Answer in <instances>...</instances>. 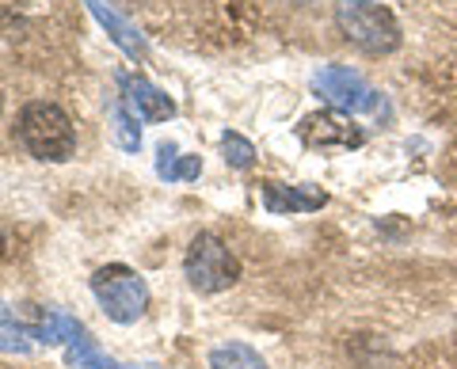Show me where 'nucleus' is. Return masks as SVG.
Instances as JSON below:
<instances>
[{
  "mask_svg": "<svg viewBox=\"0 0 457 369\" xmlns=\"http://www.w3.org/2000/svg\"><path fill=\"white\" fill-rule=\"evenodd\" d=\"M0 115H4V92H0Z\"/></svg>",
  "mask_w": 457,
  "mask_h": 369,
  "instance_id": "18",
  "label": "nucleus"
},
{
  "mask_svg": "<svg viewBox=\"0 0 457 369\" xmlns=\"http://www.w3.org/2000/svg\"><path fill=\"white\" fill-rule=\"evenodd\" d=\"M221 152H225V164H228V168H240V172L255 164L252 141L240 137V134H225V137H221Z\"/></svg>",
  "mask_w": 457,
  "mask_h": 369,
  "instance_id": "16",
  "label": "nucleus"
},
{
  "mask_svg": "<svg viewBox=\"0 0 457 369\" xmlns=\"http://www.w3.org/2000/svg\"><path fill=\"white\" fill-rule=\"evenodd\" d=\"M0 316H4V312H0Z\"/></svg>",
  "mask_w": 457,
  "mask_h": 369,
  "instance_id": "19",
  "label": "nucleus"
},
{
  "mask_svg": "<svg viewBox=\"0 0 457 369\" xmlns=\"http://www.w3.org/2000/svg\"><path fill=\"white\" fill-rule=\"evenodd\" d=\"M156 176L168 179V183H187L203 176V156H179L171 141H164L156 149Z\"/></svg>",
  "mask_w": 457,
  "mask_h": 369,
  "instance_id": "11",
  "label": "nucleus"
},
{
  "mask_svg": "<svg viewBox=\"0 0 457 369\" xmlns=\"http://www.w3.org/2000/svg\"><path fill=\"white\" fill-rule=\"evenodd\" d=\"M111 134H114V145H119L122 152H137V149H141L137 119H134V111L126 107V103L111 107Z\"/></svg>",
  "mask_w": 457,
  "mask_h": 369,
  "instance_id": "14",
  "label": "nucleus"
},
{
  "mask_svg": "<svg viewBox=\"0 0 457 369\" xmlns=\"http://www.w3.org/2000/svg\"><path fill=\"white\" fill-rule=\"evenodd\" d=\"M210 369H267V362L248 343H225L210 350Z\"/></svg>",
  "mask_w": 457,
  "mask_h": 369,
  "instance_id": "12",
  "label": "nucleus"
},
{
  "mask_svg": "<svg viewBox=\"0 0 457 369\" xmlns=\"http://www.w3.org/2000/svg\"><path fill=\"white\" fill-rule=\"evenodd\" d=\"M122 84V99H126V107L134 111V119L141 122H168V119H176V99H171L168 92H161L156 84H149L145 77H119Z\"/></svg>",
  "mask_w": 457,
  "mask_h": 369,
  "instance_id": "8",
  "label": "nucleus"
},
{
  "mask_svg": "<svg viewBox=\"0 0 457 369\" xmlns=\"http://www.w3.org/2000/svg\"><path fill=\"white\" fill-rule=\"evenodd\" d=\"M20 141L35 160L62 164L77 152V130L57 103H27L20 115Z\"/></svg>",
  "mask_w": 457,
  "mask_h": 369,
  "instance_id": "2",
  "label": "nucleus"
},
{
  "mask_svg": "<svg viewBox=\"0 0 457 369\" xmlns=\"http://www.w3.org/2000/svg\"><path fill=\"white\" fill-rule=\"evenodd\" d=\"M35 332L20 328L12 316H0V354H31Z\"/></svg>",
  "mask_w": 457,
  "mask_h": 369,
  "instance_id": "15",
  "label": "nucleus"
},
{
  "mask_svg": "<svg viewBox=\"0 0 457 369\" xmlns=\"http://www.w3.org/2000/svg\"><path fill=\"white\" fill-rule=\"evenodd\" d=\"M65 358H69V365H77V369H156V365H122V362H114L111 354L99 350L96 339L84 335V332L77 339H69Z\"/></svg>",
  "mask_w": 457,
  "mask_h": 369,
  "instance_id": "10",
  "label": "nucleus"
},
{
  "mask_svg": "<svg viewBox=\"0 0 457 369\" xmlns=\"http://www.w3.org/2000/svg\"><path fill=\"white\" fill-rule=\"evenodd\" d=\"M84 328H80V324L73 320V316H69V312H46V320H42L38 324V328H35V339H38V343H46V347H54V343H65V339H77Z\"/></svg>",
  "mask_w": 457,
  "mask_h": 369,
  "instance_id": "13",
  "label": "nucleus"
},
{
  "mask_svg": "<svg viewBox=\"0 0 457 369\" xmlns=\"http://www.w3.org/2000/svg\"><path fill=\"white\" fill-rule=\"evenodd\" d=\"M312 92L343 115H374V111H381V92L347 65H320L312 73Z\"/></svg>",
  "mask_w": 457,
  "mask_h": 369,
  "instance_id": "5",
  "label": "nucleus"
},
{
  "mask_svg": "<svg viewBox=\"0 0 457 369\" xmlns=\"http://www.w3.org/2000/svg\"><path fill=\"white\" fill-rule=\"evenodd\" d=\"M297 137L305 141L309 149H359L366 134L359 130V126L351 122V115H343V111H320V115H309L302 119V126H297Z\"/></svg>",
  "mask_w": 457,
  "mask_h": 369,
  "instance_id": "6",
  "label": "nucleus"
},
{
  "mask_svg": "<svg viewBox=\"0 0 457 369\" xmlns=\"http://www.w3.org/2000/svg\"><path fill=\"white\" fill-rule=\"evenodd\" d=\"M84 4H88V12L99 20V27H104V31L111 35V42L126 53V58H130V62H145V58H149V42L141 38L137 27H134L130 20H122L119 12L107 4V0H84Z\"/></svg>",
  "mask_w": 457,
  "mask_h": 369,
  "instance_id": "9",
  "label": "nucleus"
},
{
  "mask_svg": "<svg viewBox=\"0 0 457 369\" xmlns=\"http://www.w3.org/2000/svg\"><path fill=\"white\" fill-rule=\"evenodd\" d=\"M336 27L351 46H359L362 53H374V58L400 50V42H404L396 16L385 4H378V0H339Z\"/></svg>",
  "mask_w": 457,
  "mask_h": 369,
  "instance_id": "1",
  "label": "nucleus"
},
{
  "mask_svg": "<svg viewBox=\"0 0 457 369\" xmlns=\"http://www.w3.org/2000/svg\"><path fill=\"white\" fill-rule=\"evenodd\" d=\"M92 293L99 308L107 312L114 324H134L145 316L149 308V286L134 266H122V263H111V266H99L92 275Z\"/></svg>",
  "mask_w": 457,
  "mask_h": 369,
  "instance_id": "4",
  "label": "nucleus"
},
{
  "mask_svg": "<svg viewBox=\"0 0 457 369\" xmlns=\"http://www.w3.org/2000/svg\"><path fill=\"white\" fill-rule=\"evenodd\" d=\"M183 275H187L191 290L198 293H225L240 282V259L228 251L221 236L198 233L191 240L187 255H183Z\"/></svg>",
  "mask_w": 457,
  "mask_h": 369,
  "instance_id": "3",
  "label": "nucleus"
},
{
  "mask_svg": "<svg viewBox=\"0 0 457 369\" xmlns=\"http://www.w3.org/2000/svg\"><path fill=\"white\" fill-rule=\"evenodd\" d=\"M328 206V191L312 187V183H263V209L267 214H317V209Z\"/></svg>",
  "mask_w": 457,
  "mask_h": 369,
  "instance_id": "7",
  "label": "nucleus"
},
{
  "mask_svg": "<svg viewBox=\"0 0 457 369\" xmlns=\"http://www.w3.org/2000/svg\"><path fill=\"white\" fill-rule=\"evenodd\" d=\"M4 248H8V240H4V233H0V255H4Z\"/></svg>",
  "mask_w": 457,
  "mask_h": 369,
  "instance_id": "17",
  "label": "nucleus"
}]
</instances>
